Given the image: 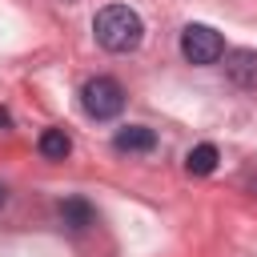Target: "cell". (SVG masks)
<instances>
[{
    "label": "cell",
    "instance_id": "obj_1",
    "mask_svg": "<svg viewBox=\"0 0 257 257\" xmlns=\"http://www.w3.org/2000/svg\"><path fill=\"white\" fill-rule=\"evenodd\" d=\"M92 32H96V44L100 48H108V52H133L145 40V20L128 4H108V8L96 12Z\"/></svg>",
    "mask_w": 257,
    "mask_h": 257
},
{
    "label": "cell",
    "instance_id": "obj_2",
    "mask_svg": "<svg viewBox=\"0 0 257 257\" xmlns=\"http://www.w3.org/2000/svg\"><path fill=\"white\" fill-rule=\"evenodd\" d=\"M80 104L92 120H112L120 108H124V88L112 80V76H96L80 88Z\"/></svg>",
    "mask_w": 257,
    "mask_h": 257
},
{
    "label": "cell",
    "instance_id": "obj_3",
    "mask_svg": "<svg viewBox=\"0 0 257 257\" xmlns=\"http://www.w3.org/2000/svg\"><path fill=\"white\" fill-rule=\"evenodd\" d=\"M181 56L189 64H217L225 56V40L209 24H185V32H181Z\"/></svg>",
    "mask_w": 257,
    "mask_h": 257
},
{
    "label": "cell",
    "instance_id": "obj_4",
    "mask_svg": "<svg viewBox=\"0 0 257 257\" xmlns=\"http://www.w3.org/2000/svg\"><path fill=\"white\" fill-rule=\"evenodd\" d=\"M225 76L237 88H257V52L253 48H233L225 52Z\"/></svg>",
    "mask_w": 257,
    "mask_h": 257
},
{
    "label": "cell",
    "instance_id": "obj_5",
    "mask_svg": "<svg viewBox=\"0 0 257 257\" xmlns=\"http://www.w3.org/2000/svg\"><path fill=\"white\" fill-rule=\"evenodd\" d=\"M112 145H116L120 153H149V149L157 145V133H153L149 124H124V128H116Z\"/></svg>",
    "mask_w": 257,
    "mask_h": 257
},
{
    "label": "cell",
    "instance_id": "obj_6",
    "mask_svg": "<svg viewBox=\"0 0 257 257\" xmlns=\"http://www.w3.org/2000/svg\"><path fill=\"white\" fill-rule=\"evenodd\" d=\"M60 221H64L72 233H84V229L96 221V213H92V205H88L84 197H64V201H60Z\"/></svg>",
    "mask_w": 257,
    "mask_h": 257
},
{
    "label": "cell",
    "instance_id": "obj_7",
    "mask_svg": "<svg viewBox=\"0 0 257 257\" xmlns=\"http://www.w3.org/2000/svg\"><path fill=\"white\" fill-rule=\"evenodd\" d=\"M36 149H40V157H48V161H64V157L72 153V141H68L64 128H44L40 141H36Z\"/></svg>",
    "mask_w": 257,
    "mask_h": 257
},
{
    "label": "cell",
    "instance_id": "obj_8",
    "mask_svg": "<svg viewBox=\"0 0 257 257\" xmlns=\"http://www.w3.org/2000/svg\"><path fill=\"white\" fill-rule=\"evenodd\" d=\"M217 161H221V153H217L213 145H197V149H189L185 169H189V173H197V177H209V173L217 169Z\"/></svg>",
    "mask_w": 257,
    "mask_h": 257
},
{
    "label": "cell",
    "instance_id": "obj_9",
    "mask_svg": "<svg viewBox=\"0 0 257 257\" xmlns=\"http://www.w3.org/2000/svg\"><path fill=\"white\" fill-rule=\"evenodd\" d=\"M0 128H8V112L4 108H0Z\"/></svg>",
    "mask_w": 257,
    "mask_h": 257
},
{
    "label": "cell",
    "instance_id": "obj_10",
    "mask_svg": "<svg viewBox=\"0 0 257 257\" xmlns=\"http://www.w3.org/2000/svg\"><path fill=\"white\" fill-rule=\"evenodd\" d=\"M0 205H4V185H0Z\"/></svg>",
    "mask_w": 257,
    "mask_h": 257
}]
</instances>
